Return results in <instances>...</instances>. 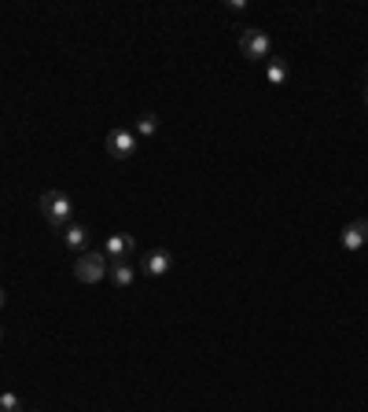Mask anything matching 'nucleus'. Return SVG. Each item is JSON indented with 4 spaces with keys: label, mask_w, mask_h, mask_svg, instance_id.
Masks as SVG:
<instances>
[{
    "label": "nucleus",
    "mask_w": 368,
    "mask_h": 412,
    "mask_svg": "<svg viewBox=\"0 0 368 412\" xmlns=\"http://www.w3.org/2000/svg\"><path fill=\"white\" fill-rule=\"evenodd\" d=\"M37 206H41V213H45V221H48L52 228H67V225H70L74 203H70L63 191H41Z\"/></svg>",
    "instance_id": "obj_1"
},
{
    "label": "nucleus",
    "mask_w": 368,
    "mask_h": 412,
    "mask_svg": "<svg viewBox=\"0 0 368 412\" xmlns=\"http://www.w3.org/2000/svg\"><path fill=\"white\" fill-rule=\"evenodd\" d=\"M107 273H111V262H107L103 250H85L78 258V265H74V276L81 280V284H100Z\"/></svg>",
    "instance_id": "obj_2"
},
{
    "label": "nucleus",
    "mask_w": 368,
    "mask_h": 412,
    "mask_svg": "<svg viewBox=\"0 0 368 412\" xmlns=\"http://www.w3.org/2000/svg\"><path fill=\"white\" fill-rule=\"evenodd\" d=\"M240 52H243V59H269L273 45L262 30H243L240 33Z\"/></svg>",
    "instance_id": "obj_3"
},
{
    "label": "nucleus",
    "mask_w": 368,
    "mask_h": 412,
    "mask_svg": "<svg viewBox=\"0 0 368 412\" xmlns=\"http://www.w3.org/2000/svg\"><path fill=\"white\" fill-rule=\"evenodd\" d=\"M107 151H111V159L137 155V133L133 129H111V133H107Z\"/></svg>",
    "instance_id": "obj_4"
},
{
    "label": "nucleus",
    "mask_w": 368,
    "mask_h": 412,
    "mask_svg": "<svg viewBox=\"0 0 368 412\" xmlns=\"http://www.w3.org/2000/svg\"><path fill=\"white\" fill-rule=\"evenodd\" d=\"M137 250V240L129 232H115L111 240H107L103 254H107V262H129V254Z\"/></svg>",
    "instance_id": "obj_5"
},
{
    "label": "nucleus",
    "mask_w": 368,
    "mask_h": 412,
    "mask_svg": "<svg viewBox=\"0 0 368 412\" xmlns=\"http://www.w3.org/2000/svg\"><path fill=\"white\" fill-rule=\"evenodd\" d=\"M339 243H342V250H361V247L368 243V218L346 225V228L339 232Z\"/></svg>",
    "instance_id": "obj_6"
},
{
    "label": "nucleus",
    "mask_w": 368,
    "mask_h": 412,
    "mask_svg": "<svg viewBox=\"0 0 368 412\" xmlns=\"http://www.w3.org/2000/svg\"><path fill=\"white\" fill-rule=\"evenodd\" d=\"M140 269H144V276H151V280H155V276H166V273L173 269V254L162 250V247H159V250H151V254L144 258V265H140Z\"/></svg>",
    "instance_id": "obj_7"
},
{
    "label": "nucleus",
    "mask_w": 368,
    "mask_h": 412,
    "mask_svg": "<svg viewBox=\"0 0 368 412\" xmlns=\"http://www.w3.org/2000/svg\"><path fill=\"white\" fill-rule=\"evenodd\" d=\"M63 243H67L70 250H81V254H85V247H89V228L78 225V221H70L67 228H63Z\"/></svg>",
    "instance_id": "obj_8"
},
{
    "label": "nucleus",
    "mask_w": 368,
    "mask_h": 412,
    "mask_svg": "<svg viewBox=\"0 0 368 412\" xmlns=\"http://www.w3.org/2000/svg\"><path fill=\"white\" fill-rule=\"evenodd\" d=\"M107 276H111V284L122 287V291L137 284V269L129 265V262H111V273H107Z\"/></svg>",
    "instance_id": "obj_9"
},
{
    "label": "nucleus",
    "mask_w": 368,
    "mask_h": 412,
    "mask_svg": "<svg viewBox=\"0 0 368 412\" xmlns=\"http://www.w3.org/2000/svg\"><path fill=\"white\" fill-rule=\"evenodd\" d=\"M133 133H137V137H155V133H159V118H155V115H137Z\"/></svg>",
    "instance_id": "obj_10"
},
{
    "label": "nucleus",
    "mask_w": 368,
    "mask_h": 412,
    "mask_svg": "<svg viewBox=\"0 0 368 412\" xmlns=\"http://www.w3.org/2000/svg\"><path fill=\"white\" fill-rule=\"evenodd\" d=\"M266 78H269V85H284L288 81V63L284 59H273L269 67H266Z\"/></svg>",
    "instance_id": "obj_11"
},
{
    "label": "nucleus",
    "mask_w": 368,
    "mask_h": 412,
    "mask_svg": "<svg viewBox=\"0 0 368 412\" xmlns=\"http://www.w3.org/2000/svg\"><path fill=\"white\" fill-rule=\"evenodd\" d=\"M0 412H26V408H23V401H19V394L8 390V394H0Z\"/></svg>",
    "instance_id": "obj_12"
},
{
    "label": "nucleus",
    "mask_w": 368,
    "mask_h": 412,
    "mask_svg": "<svg viewBox=\"0 0 368 412\" xmlns=\"http://www.w3.org/2000/svg\"><path fill=\"white\" fill-rule=\"evenodd\" d=\"M4 302H8V295H4V287H0V310H4Z\"/></svg>",
    "instance_id": "obj_13"
},
{
    "label": "nucleus",
    "mask_w": 368,
    "mask_h": 412,
    "mask_svg": "<svg viewBox=\"0 0 368 412\" xmlns=\"http://www.w3.org/2000/svg\"><path fill=\"white\" fill-rule=\"evenodd\" d=\"M364 103H368V89H364Z\"/></svg>",
    "instance_id": "obj_14"
},
{
    "label": "nucleus",
    "mask_w": 368,
    "mask_h": 412,
    "mask_svg": "<svg viewBox=\"0 0 368 412\" xmlns=\"http://www.w3.org/2000/svg\"><path fill=\"white\" fill-rule=\"evenodd\" d=\"M0 339H4V328H0Z\"/></svg>",
    "instance_id": "obj_15"
}]
</instances>
